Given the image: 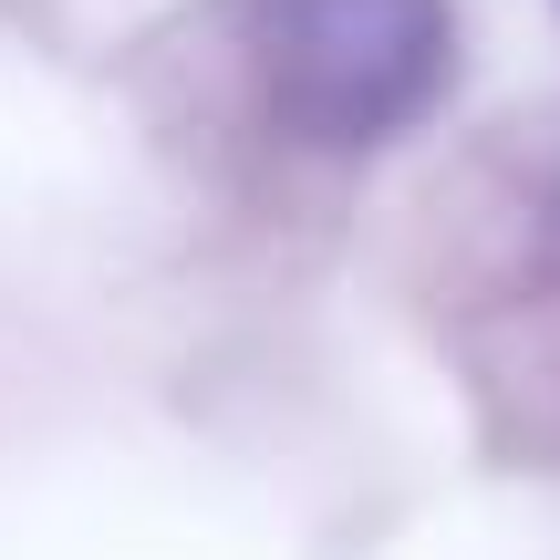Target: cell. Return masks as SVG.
<instances>
[{
  "label": "cell",
  "mask_w": 560,
  "mask_h": 560,
  "mask_svg": "<svg viewBox=\"0 0 560 560\" xmlns=\"http://www.w3.org/2000/svg\"><path fill=\"white\" fill-rule=\"evenodd\" d=\"M249 52L301 145H384L446 83V0H249Z\"/></svg>",
  "instance_id": "cell-1"
}]
</instances>
